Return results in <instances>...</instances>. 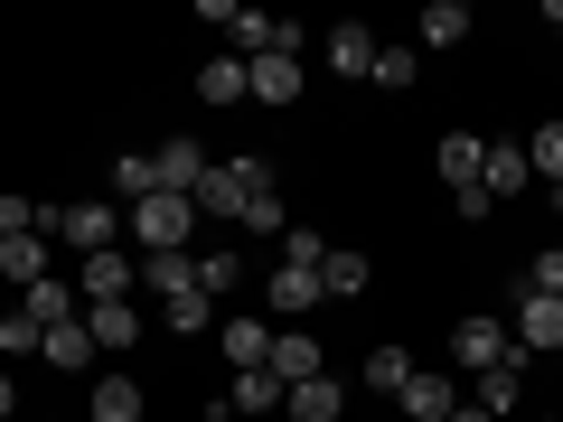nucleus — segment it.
Wrapping results in <instances>:
<instances>
[{
    "mask_svg": "<svg viewBox=\"0 0 563 422\" xmlns=\"http://www.w3.org/2000/svg\"><path fill=\"white\" fill-rule=\"evenodd\" d=\"M188 235H198V207L169 198V188H151V198L132 207V244L141 254H188Z\"/></svg>",
    "mask_w": 563,
    "mask_h": 422,
    "instance_id": "nucleus-1",
    "label": "nucleus"
},
{
    "mask_svg": "<svg viewBox=\"0 0 563 422\" xmlns=\"http://www.w3.org/2000/svg\"><path fill=\"white\" fill-rule=\"evenodd\" d=\"M38 235H66L76 254H113L122 244V216L103 198H76V207H38Z\"/></svg>",
    "mask_w": 563,
    "mask_h": 422,
    "instance_id": "nucleus-2",
    "label": "nucleus"
},
{
    "mask_svg": "<svg viewBox=\"0 0 563 422\" xmlns=\"http://www.w3.org/2000/svg\"><path fill=\"white\" fill-rule=\"evenodd\" d=\"M254 188H273V169H263L254 151H244V160H217V169H207V188H198V216H244Z\"/></svg>",
    "mask_w": 563,
    "mask_h": 422,
    "instance_id": "nucleus-3",
    "label": "nucleus"
},
{
    "mask_svg": "<svg viewBox=\"0 0 563 422\" xmlns=\"http://www.w3.org/2000/svg\"><path fill=\"white\" fill-rule=\"evenodd\" d=\"M451 357H461L470 376H488V366H507V357H517V338H507V320H488V310H479V320H461V329H451Z\"/></svg>",
    "mask_w": 563,
    "mask_h": 422,
    "instance_id": "nucleus-4",
    "label": "nucleus"
},
{
    "mask_svg": "<svg viewBox=\"0 0 563 422\" xmlns=\"http://www.w3.org/2000/svg\"><path fill=\"white\" fill-rule=\"evenodd\" d=\"M273 385L282 395H291V385H310V376H329V357H320V338H310V329H273Z\"/></svg>",
    "mask_w": 563,
    "mask_h": 422,
    "instance_id": "nucleus-5",
    "label": "nucleus"
},
{
    "mask_svg": "<svg viewBox=\"0 0 563 422\" xmlns=\"http://www.w3.org/2000/svg\"><path fill=\"white\" fill-rule=\"evenodd\" d=\"M151 169H161V188H169V198H188V207H198V188H207V169H217V160H207L198 141H161V151H151Z\"/></svg>",
    "mask_w": 563,
    "mask_h": 422,
    "instance_id": "nucleus-6",
    "label": "nucleus"
},
{
    "mask_svg": "<svg viewBox=\"0 0 563 422\" xmlns=\"http://www.w3.org/2000/svg\"><path fill=\"white\" fill-rule=\"evenodd\" d=\"M76 301L85 310H103V301H132V254H85V281H76Z\"/></svg>",
    "mask_w": 563,
    "mask_h": 422,
    "instance_id": "nucleus-7",
    "label": "nucleus"
},
{
    "mask_svg": "<svg viewBox=\"0 0 563 422\" xmlns=\"http://www.w3.org/2000/svg\"><path fill=\"white\" fill-rule=\"evenodd\" d=\"M395 403H404L413 422H451V413H461V385H451L442 366H413V385H404Z\"/></svg>",
    "mask_w": 563,
    "mask_h": 422,
    "instance_id": "nucleus-8",
    "label": "nucleus"
},
{
    "mask_svg": "<svg viewBox=\"0 0 563 422\" xmlns=\"http://www.w3.org/2000/svg\"><path fill=\"white\" fill-rule=\"evenodd\" d=\"M244 95L254 103H301V57H244Z\"/></svg>",
    "mask_w": 563,
    "mask_h": 422,
    "instance_id": "nucleus-9",
    "label": "nucleus"
},
{
    "mask_svg": "<svg viewBox=\"0 0 563 422\" xmlns=\"http://www.w3.org/2000/svg\"><path fill=\"white\" fill-rule=\"evenodd\" d=\"M85 338H95V357H132V338H141V310H132V301H103V310H85Z\"/></svg>",
    "mask_w": 563,
    "mask_h": 422,
    "instance_id": "nucleus-10",
    "label": "nucleus"
},
{
    "mask_svg": "<svg viewBox=\"0 0 563 422\" xmlns=\"http://www.w3.org/2000/svg\"><path fill=\"white\" fill-rule=\"evenodd\" d=\"M517 347L536 357V347H563V301L554 291H526L517 301Z\"/></svg>",
    "mask_w": 563,
    "mask_h": 422,
    "instance_id": "nucleus-11",
    "label": "nucleus"
},
{
    "mask_svg": "<svg viewBox=\"0 0 563 422\" xmlns=\"http://www.w3.org/2000/svg\"><path fill=\"white\" fill-rule=\"evenodd\" d=\"M47 254H57V235H38V225L10 235V244H0V281H20V291H29V281H47Z\"/></svg>",
    "mask_w": 563,
    "mask_h": 422,
    "instance_id": "nucleus-12",
    "label": "nucleus"
},
{
    "mask_svg": "<svg viewBox=\"0 0 563 422\" xmlns=\"http://www.w3.org/2000/svg\"><path fill=\"white\" fill-rule=\"evenodd\" d=\"M282 413H291V422H339V413H347V385H339V376H310V385L282 395Z\"/></svg>",
    "mask_w": 563,
    "mask_h": 422,
    "instance_id": "nucleus-13",
    "label": "nucleus"
},
{
    "mask_svg": "<svg viewBox=\"0 0 563 422\" xmlns=\"http://www.w3.org/2000/svg\"><path fill=\"white\" fill-rule=\"evenodd\" d=\"M329 291H320V273H291V263H273V320H310Z\"/></svg>",
    "mask_w": 563,
    "mask_h": 422,
    "instance_id": "nucleus-14",
    "label": "nucleus"
},
{
    "mask_svg": "<svg viewBox=\"0 0 563 422\" xmlns=\"http://www.w3.org/2000/svg\"><path fill=\"white\" fill-rule=\"evenodd\" d=\"M526 179H536V169H526V141H488V160H479V188H488V198H517Z\"/></svg>",
    "mask_w": 563,
    "mask_h": 422,
    "instance_id": "nucleus-15",
    "label": "nucleus"
},
{
    "mask_svg": "<svg viewBox=\"0 0 563 422\" xmlns=\"http://www.w3.org/2000/svg\"><path fill=\"white\" fill-rule=\"evenodd\" d=\"M38 357L57 366V376H85V366H95V338H85V320H57V329L38 338Z\"/></svg>",
    "mask_w": 563,
    "mask_h": 422,
    "instance_id": "nucleus-16",
    "label": "nucleus"
},
{
    "mask_svg": "<svg viewBox=\"0 0 563 422\" xmlns=\"http://www.w3.org/2000/svg\"><path fill=\"white\" fill-rule=\"evenodd\" d=\"M517 395H526V347H517L507 366H488V376H479V395H470V403H479L488 422H507V403H517Z\"/></svg>",
    "mask_w": 563,
    "mask_h": 422,
    "instance_id": "nucleus-17",
    "label": "nucleus"
},
{
    "mask_svg": "<svg viewBox=\"0 0 563 422\" xmlns=\"http://www.w3.org/2000/svg\"><path fill=\"white\" fill-rule=\"evenodd\" d=\"M85 422H141V385L132 376H103L95 395H85Z\"/></svg>",
    "mask_w": 563,
    "mask_h": 422,
    "instance_id": "nucleus-18",
    "label": "nucleus"
},
{
    "mask_svg": "<svg viewBox=\"0 0 563 422\" xmlns=\"http://www.w3.org/2000/svg\"><path fill=\"white\" fill-rule=\"evenodd\" d=\"M20 310H29L38 329H57V320H85V310H76V291H66L57 273H47V281H29V291H20Z\"/></svg>",
    "mask_w": 563,
    "mask_h": 422,
    "instance_id": "nucleus-19",
    "label": "nucleus"
},
{
    "mask_svg": "<svg viewBox=\"0 0 563 422\" xmlns=\"http://www.w3.org/2000/svg\"><path fill=\"white\" fill-rule=\"evenodd\" d=\"M225 413H282V385H273V366H244V376L225 385Z\"/></svg>",
    "mask_w": 563,
    "mask_h": 422,
    "instance_id": "nucleus-20",
    "label": "nucleus"
},
{
    "mask_svg": "<svg viewBox=\"0 0 563 422\" xmlns=\"http://www.w3.org/2000/svg\"><path fill=\"white\" fill-rule=\"evenodd\" d=\"M479 160H488V141H470V132H451L442 151H432V169H442L451 188H479Z\"/></svg>",
    "mask_w": 563,
    "mask_h": 422,
    "instance_id": "nucleus-21",
    "label": "nucleus"
},
{
    "mask_svg": "<svg viewBox=\"0 0 563 422\" xmlns=\"http://www.w3.org/2000/svg\"><path fill=\"white\" fill-rule=\"evenodd\" d=\"M217 338H225V357H235V376L273 357V329H263V320H217Z\"/></svg>",
    "mask_w": 563,
    "mask_h": 422,
    "instance_id": "nucleus-22",
    "label": "nucleus"
},
{
    "mask_svg": "<svg viewBox=\"0 0 563 422\" xmlns=\"http://www.w3.org/2000/svg\"><path fill=\"white\" fill-rule=\"evenodd\" d=\"M413 38H422V47H461V38H470V0H432Z\"/></svg>",
    "mask_w": 563,
    "mask_h": 422,
    "instance_id": "nucleus-23",
    "label": "nucleus"
},
{
    "mask_svg": "<svg viewBox=\"0 0 563 422\" xmlns=\"http://www.w3.org/2000/svg\"><path fill=\"white\" fill-rule=\"evenodd\" d=\"M141 281H151L161 301H179V291H198V254H151V263H141Z\"/></svg>",
    "mask_w": 563,
    "mask_h": 422,
    "instance_id": "nucleus-24",
    "label": "nucleus"
},
{
    "mask_svg": "<svg viewBox=\"0 0 563 422\" xmlns=\"http://www.w3.org/2000/svg\"><path fill=\"white\" fill-rule=\"evenodd\" d=\"M329 66H339V76H376V38H366L357 20H347V29H329Z\"/></svg>",
    "mask_w": 563,
    "mask_h": 422,
    "instance_id": "nucleus-25",
    "label": "nucleus"
},
{
    "mask_svg": "<svg viewBox=\"0 0 563 422\" xmlns=\"http://www.w3.org/2000/svg\"><path fill=\"white\" fill-rule=\"evenodd\" d=\"M413 385V347H376L366 357V395H404Z\"/></svg>",
    "mask_w": 563,
    "mask_h": 422,
    "instance_id": "nucleus-26",
    "label": "nucleus"
},
{
    "mask_svg": "<svg viewBox=\"0 0 563 422\" xmlns=\"http://www.w3.org/2000/svg\"><path fill=\"white\" fill-rule=\"evenodd\" d=\"M151 188H161V169H151V151H122V160H113V198H122V207H141Z\"/></svg>",
    "mask_w": 563,
    "mask_h": 422,
    "instance_id": "nucleus-27",
    "label": "nucleus"
},
{
    "mask_svg": "<svg viewBox=\"0 0 563 422\" xmlns=\"http://www.w3.org/2000/svg\"><path fill=\"white\" fill-rule=\"evenodd\" d=\"M320 291H329V301H357V291H366V254H339V244H329V263H320Z\"/></svg>",
    "mask_w": 563,
    "mask_h": 422,
    "instance_id": "nucleus-28",
    "label": "nucleus"
},
{
    "mask_svg": "<svg viewBox=\"0 0 563 422\" xmlns=\"http://www.w3.org/2000/svg\"><path fill=\"white\" fill-rule=\"evenodd\" d=\"M198 95L207 103H244V57H207L198 66Z\"/></svg>",
    "mask_w": 563,
    "mask_h": 422,
    "instance_id": "nucleus-29",
    "label": "nucleus"
},
{
    "mask_svg": "<svg viewBox=\"0 0 563 422\" xmlns=\"http://www.w3.org/2000/svg\"><path fill=\"white\" fill-rule=\"evenodd\" d=\"M282 263H291V273H320V263H329V235H320V225H282Z\"/></svg>",
    "mask_w": 563,
    "mask_h": 422,
    "instance_id": "nucleus-30",
    "label": "nucleus"
},
{
    "mask_svg": "<svg viewBox=\"0 0 563 422\" xmlns=\"http://www.w3.org/2000/svg\"><path fill=\"white\" fill-rule=\"evenodd\" d=\"M161 329H179V338H207V291H179V301H161Z\"/></svg>",
    "mask_w": 563,
    "mask_h": 422,
    "instance_id": "nucleus-31",
    "label": "nucleus"
},
{
    "mask_svg": "<svg viewBox=\"0 0 563 422\" xmlns=\"http://www.w3.org/2000/svg\"><path fill=\"white\" fill-rule=\"evenodd\" d=\"M526 169H544V179L563 188V122H544V132L526 141Z\"/></svg>",
    "mask_w": 563,
    "mask_h": 422,
    "instance_id": "nucleus-32",
    "label": "nucleus"
},
{
    "mask_svg": "<svg viewBox=\"0 0 563 422\" xmlns=\"http://www.w3.org/2000/svg\"><path fill=\"white\" fill-rule=\"evenodd\" d=\"M38 338H47V329L29 320V310H0V357H29Z\"/></svg>",
    "mask_w": 563,
    "mask_h": 422,
    "instance_id": "nucleus-33",
    "label": "nucleus"
},
{
    "mask_svg": "<svg viewBox=\"0 0 563 422\" xmlns=\"http://www.w3.org/2000/svg\"><path fill=\"white\" fill-rule=\"evenodd\" d=\"M235 281H244L235 254H198V291H207V301H217V291H235Z\"/></svg>",
    "mask_w": 563,
    "mask_h": 422,
    "instance_id": "nucleus-34",
    "label": "nucleus"
},
{
    "mask_svg": "<svg viewBox=\"0 0 563 422\" xmlns=\"http://www.w3.org/2000/svg\"><path fill=\"white\" fill-rule=\"evenodd\" d=\"M235 225H254V235H282V188H254V198H244V216Z\"/></svg>",
    "mask_w": 563,
    "mask_h": 422,
    "instance_id": "nucleus-35",
    "label": "nucleus"
},
{
    "mask_svg": "<svg viewBox=\"0 0 563 422\" xmlns=\"http://www.w3.org/2000/svg\"><path fill=\"white\" fill-rule=\"evenodd\" d=\"M376 85L404 95V85H413V47H376Z\"/></svg>",
    "mask_w": 563,
    "mask_h": 422,
    "instance_id": "nucleus-36",
    "label": "nucleus"
},
{
    "mask_svg": "<svg viewBox=\"0 0 563 422\" xmlns=\"http://www.w3.org/2000/svg\"><path fill=\"white\" fill-rule=\"evenodd\" d=\"M526 291H554V301H563V254H536V263H526Z\"/></svg>",
    "mask_w": 563,
    "mask_h": 422,
    "instance_id": "nucleus-37",
    "label": "nucleus"
},
{
    "mask_svg": "<svg viewBox=\"0 0 563 422\" xmlns=\"http://www.w3.org/2000/svg\"><path fill=\"white\" fill-rule=\"evenodd\" d=\"M29 225H38V207H29V198H0V244L29 235Z\"/></svg>",
    "mask_w": 563,
    "mask_h": 422,
    "instance_id": "nucleus-38",
    "label": "nucleus"
},
{
    "mask_svg": "<svg viewBox=\"0 0 563 422\" xmlns=\"http://www.w3.org/2000/svg\"><path fill=\"white\" fill-rule=\"evenodd\" d=\"M10 413H20V385H10V366H0V422H10Z\"/></svg>",
    "mask_w": 563,
    "mask_h": 422,
    "instance_id": "nucleus-39",
    "label": "nucleus"
},
{
    "mask_svg": "<svg viewBox=\"0 0 563 422\" xmlns=\"http://www.w3.org/2000/svg\"><path fill=\"white\" fill-rule=\"evenodd\" d=\"M451 422H488V413H479V403H461V413H451Z\"/></svg>",
    "mask_w": 563,
    "mask_h": 422,
    "instance_id": "nucleus-40",
    "label": "nucleus"
},
{
    "mask_svg": "<svg viewBox=\"0 0 563 422\" xmlns=\"http://www.w3.org/2000/svg\"><path fill=\"white\" fill-rule=\"evenodd\" d=\"M198 422H225V413H198Z\"/></svg>",
    "mask_w": 563,
    "mask_h": 422,
    "instance_id": "nucleus-41",
    "label": "nucleus"
},
{
    "mask_svg": "<svg viewBox=\"0 0 563 422\" xmlns=\"http://www.w3.org/2000/svg\"><path fill=\"white\" fill-rule=\"evenodd\" d=\"M554 207H563V188H554Z\"/></svg>",
    "mask_w": 563,
    "mask_h": 422,
    "instance_id": "nucleus-42",
    "label": "nucleus"
}]
</instances>
